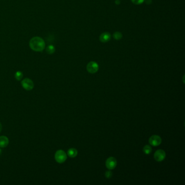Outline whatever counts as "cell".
Masks as SVG:
<instances>
[{
  "instance_id": "1",
  "label": "cell",
  "mask_w": 185,
  "mask_h": 185,
  "mask_svg": "<svg viewBox=\"0 0 185 185\" xmlns=\"http://www.w3.org/2000/svg\"><path fill=\"white\" fill-rule=\"evenodd\" d=\"M30 46L34 51L41 52L45 47V42L42 38L35 37L30 40Z\"/></svg>"
},
{
  "instance_id": "2",
  "label": "cell",
  "mask_w": 185,
  "mask_h": 185,
  "mask_svg": "<svg viewBox=\"0 0 185 185\" xmlns=\"http://www.w3.org/2000/svg\"><path fill=\"white\" fill-rule=\"evenodd\" d=\"M55 161L59 164H63L67 159V155L63 150H58L55 154Z\"/></svg>"
},
{
  "instance_id": "3",
  "label": "cell",
  "mask_w": 185,
  "mask_h": 185,
  "mask_svg": "<svg viewBox=\"0 0 185 185\" xmlns=\"http://www.w3.org/2000/svg\"><path fill=\"white\" fill-rule=\"evenodd\" d=\"M22 86L27 91H30L34 88V83L29 78H25L21 81Z\"/></svg>"
},
{
  "instance_id": "4",
  "label": "cell",
  "mask_w": 185,
  "mask_h": 185,
  "mask_svg": "<svg viewBox=\"0 0 185 185\" xmlns=\"http://www.w3.org/2000/svg\"><path fill=\"white\" fill-rule=\"evenodd\" d=\"M87 70L90 73H95L99 70V65L95 61H91L87 65Z\"/></svg>"
},
{
  "instance_id": "5",
  "label": "cell",
  "mask_w": 185,
  "mask_h": 185,
  "mask_svg": "<svg viewBox=\"0 0 185 185\" xmlns=\"http://www.w3.org/2000/svg\"><path fill=\"white\" fill-rule=\"evenodd\" d=\"M105 165L106 168L110 170L114 169L117 166V161L114 157H110L106 161Z\"/></svg>"
},
{
  "instance_id": "6",
  "label": "cell",
  "mask_w": 185,
  "mask_h": 185,
  "mask_svg": "<svg viewBox=\"0 0 185 185\" xmlns=\"http://www.w3.org/2000/svg\"><path fill=\"white\" fill-rule=\"evenodd\" d=\"M162 139L158 135H153L149 139V142L153 146L157 147L161 143Z\"/></svg>"
},
{
  "instance_id": "7",
  "label": "cell",
  "mask_w": 185,
  "mask_h": 185,
  "mask_svg": "<svg viewBox=\"0 0 185 185\" xmlns=\"http://www.w3.org/2000/svg\"><path fill=\"white\" fill-rule=\"evenodd\" d=\"M154 157L156 161L158 162L162 161L166 157V153L162 149H159L155 151Z\"/></svg>"
},
{
  "instance_id": "8",
  "label": "cell",
  "mask_w": 185,
  "mask_h": 185,
  "mask_svg": "<svg viewBox=\"0 0 185 185\" xmlns=\"http://www.w3.org/2000/svg\"><path fill=\"white\" fill-rule=\"evenodd\" d=\"M110 39H111V34L109 32H104L101 34L99 37L100 41L103 43L109 41Z\"/></svg>"
},
{
  "instance_id": "9",
  "label": "cell",
  "mask_w": 185,
  "mask_h": 185,
  "mask_svg": "<svg viewBox=\"0 0 185 185\" xmlns=\"http://www.w3.org/2000/svg\"><path fill=\"white\" fill-rule=\"evenodd\" d=\"M9 144V139L7 136H0V147L5 148L8 146Z\"/></svg>"
},
{
  "instance_id": "10",
  "label": "cell",
  "mask_w": 185,
  "mask_h": 185,
  "mask_svg": "<svg viewBox=\"0 0 185 185\" xmlns=\"http://www.w3.org/2000/svg\"><path fill=\"white\" fill-rule=\"evenodd\" d=\"M77 154H78V151L75 148H70L67 151V155L72 158L76 157L77 156Z\"/></svg>"
},
{
  "instance_id": "11",
  "label": "cell",
  "mask_w": 185,
  "mask_h": 185,
  "mask_svg": "<svg viewBox=\"0 0 185 185\" xmlns=\"http://www.w3.org/2000/svg\"><path fill=\"white\" fill-rule=\"evenodd\" d=\"M152 151V148L149 145H147V146H145L144 148H143V151L144 153V154L148 155Z\"/></svg>"
},
{
  "instance_id": "12",
  "label": "cell",
  "mask_w": 185,
  "mask_h": 185,
  "mask_svg": "<svg viewBox=\"0 0 185 185\" xmlns=\"http://www.w3.org/2000/svg\"><path fill=\"white\" fill-rule=\"evenodd\" d=\"M23 75L22 73V72L21 71H17L15 74V77L16 78V79L18 81H20L23 78Z\"/></svg>"
},
{
  "instance_id": "13",
  "label": "cell",
  "mask_w": 185,
  "mask_h": 185,
  "mask_svg": "<svg viewBox=\"0 0 185 185\" xmlns=\"http://www.w3.org/2000/svg\"><path fill=\"white\" fill-rule=\"evenodd\" d=\"M122 34L119 32H116L115 33H114L113 34V38L117 40H119L122 38Z\"/></svg>"
},
{
  "instance_id": "14",
  "label": "cell",
  "mask_w": 185,
  "mask_h": 185,
  "mask_svg": "<svg viewBox=\"0 0 185 185\" xmlns=\"http://www.w3.org/2000/svg\"><path fill=\"white\" fill-rule=\"evenodd\" d=\"M55 47L53 45H50L47 47L46 52L48 54H53L55 52Z\"/></svg>"
},
{
  "instance_id": "15",
  "label": "cell",
  "mask_w": 185,
  "mask_h": 185,
  "mask_svg": "<svg viewBox=\"0 0 185 185\" xmlns=\"http://www.w3.org/2000/svg\"><path fill=\"white\" fill-rule=\"evenodd\" d=\"M145 1V0H131V2L136 5L142 4Z\"/></svg>"
},
{
  "instance_id": "16",
  "label": "cell",
  "mask_w": 185,
  "mask_h": 185,
  "mask_svg": "<svg viewBox=\"0 0 185 185\" xmlns=\"http://www.w3.org/2000/svg\"><path fill=\"white\" fill-rule=\"evenodd\" d=\"M112 175H113V173L110 171H106V173H105V177L106 178L109 179V178L112 177Z\"/></svg>"
},
{
  "instance_id": "17",
  "label": "cell",
  "mask_w": 185,
  "mask_h": 185,
  "mask_svg": "<svg viewBox=\"0 0 185 185\" xmlns=\"http://www.w3.org/2000/svg\"><path fill=\"white\" fill-rule=\"evenodd\" d=\"M146 2L147 4H150L151 3V0H146Z\"/></svg>"
},
{
  "instance_id": "18",
  "label": "cell",
  "mask_w": 185,
  "mask_h": 185,
  "mask_svg": "<svg viewBox=\"0 0 185 185\" xmlns=\"http://www.w3.org/2000/svg\"><path fill=\"white\" fill-rule=\"evenodd\" d=\"M115 3H116L117 4H119L120 3V2H119V0H117V1L115 2Z\"/></svg>"
},
{
  "instance_id": "19",
  "label": "cell",
  "mask_w": 185,
  "mask_h": 185,
  "mask_svg": "<svg viewBox=\"0 0 185 185\" xmlns=\"http://www.w3.org/2000/svg\"><path fill=\"white\" fill-rule=\"evenodd\" d=\"M2 126L1 123H0V133H1V131L2 130Z\"/></svg>"
},
{
  "instance_id": "20",
  "label": "cell",
  "mask_w": 185,
  "mask_h": 185,
  "mask_svg": "<svg viewBox=\"0 0 185 185\" xmlns=\"http://www.w3.org/2000/svg\"><path fill=\"white\" fill-rule=\"evenodd\" d=\"M1 153H2V150L0 149V155H1Z\"/></svg>"
}]
</instances>
